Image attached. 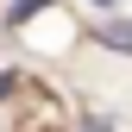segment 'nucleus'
Instances as JSON below:
<instances>
[{"label":"nucleus","mask_w":132,"mask_h":132,"mask_svg":"<svg viewBox=\"0 0 132 132\" xmlns=\"http://www.w3.org/2000/svg\"><path fill=\"white\" fill-rule=\"evenodd\" d=\"M44 6H51V0H19V6H13V13H6V25H25V19H31V13H44Z\"/></svg>","instance_id":"nucleus-2"},{"label":"nucleus","mask_w":132,"mask_h":132,"mask_svg":"<svg viewBox=\"0 0 132 132\" xmlns=\"http://www.w3.org/2000/svg\"><path fill=\"white\" fill-rule=\"evenodd\" d=\"M94 38H101L107 51H126V57H132V25H126V19H107V25H94Z\"/></svg>","instance_id":"nucleus-1"},{"label":"nucleus","mask_w":132,"mask_h":132,"mask_svg":"<svg viewBox=\"0 0 132 132\" xmlns=\"http://www.w3.org/2000/svg\"><path fill=\"white\" fill-rule=\"evenodd\" d=\"M88 6H113V0H88Z\"/></svg>","instance_id":"nucleus-3"}]
</instances>
